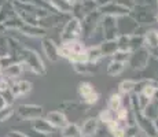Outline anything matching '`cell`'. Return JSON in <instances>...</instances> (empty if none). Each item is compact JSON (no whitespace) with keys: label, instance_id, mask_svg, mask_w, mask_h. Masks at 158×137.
<instances>
[{"label":"cell","instance_id":"1","mask_svg":"<svg viewBox=\"0 0 158 137\" xmlns=\"http://www.w3.org/2000/svg\"><path fill=\"white\" fill-rule=\"evenodd\" d=\"M17 62L23 63L25 69H29L35 74L45 75V73H47V69H45V65L43 60H41L40 55L36 52V51L30 50V48H25V47L21 48L19 54L17 56Z\"/></svg>","mask_w":158,"mask_h":137},{"label":"cell","instance_id":"2","mask_svg":"<svg viewBox=\"0 0 158 137\" xmlns=\"http://www.w3.org/2000/svg\"><path fill=\"white\" fill-rule=\"evenodd\" d=\"M129 15L136 21L139 26H148L157 22V14L153 6H133Z\"/></svg>","mask_w":158,"mask_h":137},{"label":"cell","instance_id":"3","mask_svg":"<svg viewBox=\"0 0 158 137\" xmlns=\"http://www.w3.org/2000/svg\"><path fill=\"white\" fill-rule=\"evenodd\" d=\"M150 58H151V54H150V50H148L147 47L139 48V50L131 52L127 65H128L132 70H135V71H143V70L147 69L148 62H150Z\"/></svg>","mask_w":158,"mask_h":137},{"label":"cell","instance_id":"4","mask_svg":"<svg viewBox=\"0 0 158 137\" xmlns=\"http://www.w3.org/2000/svg\"><path fill=\"white\" fill-rule=\"evenodd\" d=\"M101 19H102V14L99 13V10H95L92 13L87 14L81 19V37H83L84 42L92 36V33L95 32V29L101 23Z\"/></svg>","mask_w":158,"mask_h":137},{"label":"cell","instance_id":"5","mask_svg":"<svg viewBox=\"0 0 158 137\" xmlns=\"http://www.w3.org/2000/svg\"><path fill=\"white\" fill-rule=\"evenodd\" d=\"M76 38H81V21L70 17V19L60 29V41L76 40Z\"/></svg>","mask_w":158,"mask_h":137},{"label":"cell","instance_id":"6","mask_svg":"<svg viewBox=\"0 0 158 137\" xmlns=\"http://www.w3.org/2000/svg\"><path fill=\"white\" fill-rule=\"evenodd\" d=\"M78 96L81 99V103H84L87 106L96 104L99 97H101L98 91L95 89V87L88 81H83L78 84Z\"/></svg>","mask_w":158,"mask_h":137},{"label":"cell","instance_id":"7","mask_svg":"<svg viewBox=\"0 0 158 137\" xmlns=\"http://www.w3.org/2000/svg\"><path fill=\"white\" fill-rule=\"evenodd\" d=\"M101 27H102L103 38H105V40H115V38L118 37L117 21H115V18H114V17H109V15H102Z\"/></svg>","mask_w":158,"mask_h":137},{"label":"cell","instance_id":"8","mask_svg":"<svg viewBox=\"0 0 158 137\" xmlns=\"http://www.w3.org/2000/svg\"><path fill=\"white\" fill-rule=\"evenodd\" d=\"M17 114L21 119H36V118H40L43 115V107L41 106H36V104H21L17 108Z\"/></svg>","mask_w":158,"mask_h":137},{"label":"cell","instance_id":"9","mask_svg":"<svg viewBox=\"0 0 158 137\" xmlns=\"http://www.w3.org/2000/svg\"><path fill=\"white\" fill-rule=\"evenodd\" d=\"M117 21V30L118 34H133L135 30L138 29V23L132 17L128 15H123V17L115 18Z\"/></svg>","mask_w":158,"mask_h":137},{"label":"cell","instance_id":"10","mask_svg":"<svg viewBox=\"0 0 158 137\" xmlns=\"http://www.w3.org/2000/svg\"><path fill=\"white\" fill-rule=\"evenodd\" d=\"M98 10L102 15H109V17H114V18L123 17V15H128L131 13L129 8L124 7V6H120L118 3L113 2V0H111L110 3H107V4H105L103 7H99Z\"/></svg>","mask_w":158,"mask_h":137},{"label":"cell","instance_id":"11","mask_svg":"<svg viewBox=\"0 0 158 137\" xmlns=\"http://www.w3.org/2000/svg\"><path fill=\"white\" fill-rule=\"evenodd\" d=\"M41 47H43L44 55L47 56L48 60L51 62H58L60 59L59 56V50H58V45L54 42V40L48 37H41Z\"/></svg>","mask_w":158,"mask_h":137},{"label":"cell","instance_id":"12","mask_svg":"<svg viewBox=\"0 0 158 137\" xmlns=\"http://www.w3.org/2000/svg\"><path fill=\"white\" fill-rule=\"evenodd\" d=\"M99 126L101 122L96 117H91L88 119L84 121L83 126H80L81 129V136L83 137H96L99 132Z\"/></svg>","mask_w":158,"mask_h":137},{"label":"cell","instance_id":"13","mask_svg":"<svg viewBox=\"0 0 158 137\" xmlns=\"http://www.w3.org/2000/svg\"><path fill=\"white\" fill-rule=\"evenodd\" d=\"M45 119L48 121V123H50L54 129H62V127L66 126V123L69 122L66 114L62 111H59V110L50 111L47 115H45Z\"/></svg>","mask_w":158,"mask_h":137},{"label":"cell","instance_id":"14","mask_svg":"<svg viewBox=\"0 0 158 137\" xmlns=\"http://www.w3.org/2000/svg\"><path fill=\"white\" fill-rule=\"evenodd\" d=\"M10 89L15 97L26 95V93H29L32 91V82L28 80H13Z\"/></svg>","mask_w":158,"mask_h":137},{"label":"cell","instance_id":"15","mask_svg":"<svg viewBox=\"0 0 158 137\" xmlns=\"http://www.w3.org/2000/svg\"><path fill=\"white\" fill-rule=\"evenodd\" d=\"M18 32H21L22 34H26L29 37H45L47 29L39 26V25H28V23H22L18 29Z\"/></svg>","mask_w":158,"mask_h":137},{"label":"cell","instance_id":"16","mask_svg":"<svg viewBox=\"0 0 158 137\" xmlns=\"http://www.w3.org/2000/svg\"><path fill=\"white\" fill-rule=\"evenodd\" d=\"M23 70H25L23 63L14 62V63H11L10 66H7V67L3 69L2 75H4L6 78H8V80H18V77L23 73Z\"/></svg>","mask_w":158,"mask_h":137},{"label":"cell","instance_id":"17","mask_svg":"<svg viewBox=\"0 0 158 137\" xmlns=\"http://www.w3.org/2000/svg\"><path fill=\"white\" fill-rule=\"evenodd\" d=\"M32 129L35 130L36 133H39V135H44V136H47L48 133L55 130L48 123V121L45 119V118H41V117L36 118V119H32Z\"/></svg>","mask_w":158,"mask_h":137},{"label":"cell","instance_id":"18","mask_svg":"<svg viewBox=\"0 0 158 137\" xmlns=\"http://www.w3.org/2000/svg\"><path fill=\"white\" fill-rule=\"evenodd\" d=\"M73 69L78 74H94L98 71V66L96 63L92 62H81V63H73Z\"/></svg>","mask_w":158,"mask_h":137},{"label":"cell","instance_id":"19","mask_svg":"<svg viewBox=\"0 0 158 137\" xmlns=\"http://www.w3.org/2000/svg\"><path fill=\"white\" fill-rule=\"evenodd\" d=\"M106 126H107V133L111 137H124V135H125L127 125L121 121H114V122L106 125Z\"/></svg>","mask_w":158,"mask_h":137},{"label":"cell","instance_id":"20","mask_svg":"<svg viewBox=\"0 0 158 137\" xmlns=\"http://www.w3.org/2000/svg\"><path fill=\"white\" fill-rule=\"evenodd\" d=\"M60 130V136L62 137H83L81 136V129L77 123L68 122L66 126H63Z\"/></svg>","mask_w":158,"mask_h":137},{"label":"cell","instance_id":"21","mask_svg":"<svg viewBox=\"0 0 158 137\" xmlns=\"http://www.w3.org/2000/svg\"><path fill=\"white\" fill-rule=\"evenodd\" d=\"M15 14V8L11 3V0H8L7 3H4L3 6H0V23H4L7 19L13 18Z\"/></svg>","mask_w":158,"mask_h":137},{"label":"cell","instance_id":"22","mask_svg":"<svg viewBox=\"0 0 158 137\" xmlns=\"http://www.w3.org/2000/svg\"><path fill=\"white\" fill-rule=\"evenodd\" d=\"M125 67H127V63L111 59L110 63L107 65V67H106V73H107V75H110V77H115V75H120L121 73L125 70Z\"/></svg>","mask_w":158,"mask_h":137},{"label":"cell","instance_id":"23","mask_svg":"<svg viewBox=\"0 0 158 137\" xmlns=\"http://www.w3.org/2000/svg\"><path fill=\"white\" fill-rule=\"evenodd\" d=\"M99 48H101L102 55L105 58V56H113V54L118 50V45L115 40H103L99 44Z\"/></svg>","mask_w":158,"mask_h":137},{"label":"cell","instance_id":"24","mask_svg":"<svg viewBox=\"0 0 158 137\" xmlns=\"http://www.w3.org/2000/svg\"><path fill=\"white\" fill-rule=\"evenodd\" d=\"M85 52H87L88 62L98 63L99 60L103 58L102 51H101V48H99V45H89V47L85 48Z\"/></svg>","mask_w":158,"mask_h":137},{"label":"cell","instance_id":"25","mask_svg":"<svg viewBox=\"0 0 158 137\" xmlns=\"http://www.w3.org/2000/svg\"><path fill=\"white\" fill-rule=\"evenodd\" d=\"M144 37V44L148 50L158 47V40H157V30L156 29H147L143 34Z\"/></svg>","mask_w":158,"mask_h":137},{"label":"cell","instance_id":"26","mask_svg":"<svg viewBox=\"0 0 158 137\" xmlns=\"http://www.w3.org/2000/svg\"><path fill=\"white\" fill-rule=\"evenodd\" d=\"M135 87H136L135 80H124L120 82L118 89H120L121 95H131V93L135 92Z\"/></svg>","mask_w":158,"mask_h":137},{"label":"cell","instance_id":"27","mask_svg":"<svg viewBox=\"0 0 158 137\" xmlns=\"http://www.w3.org/2000/svg\"><path fill=\"white\" fill-rule=\"evenodd\" d=\"M98 119H99V122H102L105 125H109V123L114 122V121H117V117H115V112L113 111V110L105 108V110H102L101 111Z\"/></svg>","mask_w":158,"mask_h":137},{"label":"cell","instance_id":"28","mask_svg":"<svg viewBox=\"0 0 158 137\" xmlns=\"http://www.w3.org/2000/svg\"><path fill=\"white\" fill-rule=\"evenodd\" d=\"M123 106V95L121 93H113L107 100V108L113 110L115 112L118 108Z\"/></svg>","mask_w":158,"mask_h":137},{"label":"cell","instance_id":"29","mask_svg":"<svg viewBox=\"0 0 158 137\" xmlns=\"http://www.w3.org/2000/svg\"><path fill=\"white\" fill-rule=\"evenodd\" d=\"M142 114H143L146 118H148V119L154 121L156 118H158V106L154 102H150L146 106V108L142 111Z\"/></svg>","mask_w":158,"mask_h":137},{"label":"cell","instance_id":"30","mask_svg":"<svg viewBox=\"0 0 158 137\" xmlns=\"http://www.w3.org/2000/svg\"><path fill=\"white\" fill-rule=\"evenodd\" d=\"M135 96H136V106L139 107V110H140V111H143V110L146 108V106H147L148 103L151 102L150 97H147L146 95H143L142 92L135 93Z\"/></svg>","mask_w":158,"mask_h":137},{"label":"cell","instance_id":"31","mask_svg":"<svg viewBox=\"0 0 158 137\" xmlns=\"http://www.w3.org/2000/svg\"><path fill=\"white\" fill-rule=\"evenodd\" d=\"M129 55H131V52H128V51H121V50H117V51H115V52L113 54L111 59H113V60H118V62L128 63Z\"/></svg>","mask_w":158,"mask_h":137},{"label":"cell","instance_id":"32","mask_svg":"<svg viewBox=\"0 0 158 137\" xmlns=\"http://www.w3.org/2000/svg\"><path fill=\"white\" fill-rule=\"evenodd\" d=\"M80 106L78 102H74V100H65L63 103L59 104V111L65 112V111H69V110H76Z\"/></svg>","mask_w":158,"mask_h":137},{"label":"cell","instance_id":"33","mask_svg":"<svg viewBox=\"0 0 158 137\" xmlns=\"http://www.w3.org/2000/svg\"><path fill=\"white\" fill-rule=\"evenodd\" d=\"M14 114V108L13 106H6L4 108L0 110V122H4V121L10 119V117Z\"/></svg>","mask_w":158,"mask_h":137},{"label":"cell","instance_id":"34","mask_svg":"<svg viewBox=\"0 0 158 137\" xmlns=\"http://www.w3.org/2000/svg\"><path fill=\"white\" fill-rule=\"evenodd\" d=\"M140 132V129L138 127V125H127L125 126V135H124V137H133L136 136L138 133Z\"/></svg>","mask_w":158,"mask_h":137},{"label":"cell","instance_id":"35","mask_svg":"<svg viewBox=\"0 0 158 137\" xmlns=\"http://www.w3.org/2000/svg\"><path fill=\"white\" fill-rule=\"evenodd\" d=\"M113 2L118 3L120 6H124V7L129 8V10L133 7V2H132V0H113Z\"/></svg>","mask_w":158,"mask_h":137},{"label":"cell","instance_id":"36","mask_svg":"<svg viewBox=\"0 0 158 137\" xmlns=\"http://www.w3.org/2000/svg\"><path fill=\"white\" fill-rule=\"evenodd\" d=\"M92 2L95 3V6L99 8V7H103L105 4H107V3H110L111 0H92Z\"/></svg>","mask_w":158,"mask_h":137},{"label":"cell","instance_id":"37","mask_svg":"<svg viewBox=\"0 0 158 137\" xmlns=\"http://www.w3.org/2000/svg\"><path fill=\"white\" fill-rule=\"evenodd\" d=\"M8 137H29V136L22 132H10L8 133Z\"/></svg>","mask_w":158,"mask_h":137},{"label":"cell","instance_id":"38","mask_svg":"<svg viewBox=\"0 0 158 137\" xmlns=\"http://www.w3.org/2000/svg\"><path fill=\"white\" fill-rule=\"evenodd\" d=\"M150 54H151V56H153L154 59L158 60V47L153 48V50H150Z\"/></svg>","mask_w":158,"mask_h":137},{"label":"cell","instance_id":"39","mask_svg":"<svg viewBox=\"0 0 158 137\" xmlns=\"http://www.w3.org/2000/svg\"><path fill=\"white\" fill-rule=\"evenodd\" d=\"M151 102H154V103H157L158 104V87L156 88V92H154L153 97H151Z\"/></svg>","mask_w":158,"mask_h":137},{"label":"cell","instance_id":"40","mask_svg":"<svg viewBox=\"0 0 158 137\" xmlns=\"http://www.w3.org/2000/svg\"><path fill=\"white\" fill-rule=\"evenodd\" d=\"M6 106H10V104H7V103H6V100L2 97V95H0V110H2V108H4Z\"/></svg>","mask_w":158,"mask_h":137},{"label":"cell","instance_id":"41","mask_svg":"<svg viewBox=\"0 0 158 137\" xmlns=\"http://www.w3.org/2000/svg\"><path fill=\"white\" fill-rule=\"evenodd\" d=\"M153 122H154V127H156V133H157V137H158V118H156Z\"/></svg>","mask_w":158,"mask_h":137},{"label":"cell","instance_id":"42","mask_svg":"<svg viewBox=\"0 0 158 137\" xmlns=\"http://www.w3.org/2000/svg\"><path fill=\"white\" fill-rule=\"evenodd\" d=\"M7 2H8V0H0V6H3L4 3H7Z\"/></svg>","mask_w":158,"mask_h":137},{"label":"cell","instance_id":"43","mask_svg":"<svg viewBox=\"0 0 158 137\" xmlns=\"http://www.w3.org/2000/svg\"><path fill=\"white\" fill-rule=\"evenodd\" d=\"M99 137H111L110 135H109V133H107V136H99Z\"/></svg>","mask_w":158,"mask_h":137},{"label":"cell","instance_id":"44","mask_svg":"<svg viewBox=\"0 0 158 137\" xmlns=\"http://www.w3.org/2000/svg\"><path fill=\"white\" fill-rule=\"evenodd\" d=\"M157 40H158V30H157Z\"/></svg>","mask_w":158,"mask_h":137},{"label":"cell","instance_id":"45","mask_svg":"<svg viewBox=\"0 0 158 137\" xmlns=\"http://www.w3.org/2000/svg\"><path fill=\"white\" fill-rule=\"evenodd\" d=\"M156 3H157V7H158V0H156Z\"/></svg>","mask_w":158,"mask_h":137},{"label":"cell","instance_id":"46","mask_svg":"<svg viewBox=\"0 0 158 137\" xmlns=\"http://www.w3.org/2000/svg\"><path fill=\"white\" fill-rule=\"evenodd\" d=\"M157 22H158V14H157Z\"/></svg>","mask_w":158,"mask_h":137}]
</instances>
